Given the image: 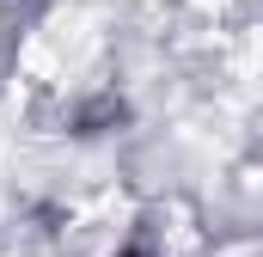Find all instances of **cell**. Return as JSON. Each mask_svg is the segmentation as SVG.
I'll return each instance as SVG.
<instances>
[{
    "mask_svg": "<svg viewBox=\"0 0 263 257\" xmlns=\"http://www.w3.org/2000/svg\"><path fill=\"white\" fill-rule=\"evenodd\" d=\"M123 257H135V251H123Z\"/></svg>",
    "mask_w": 263,
    "mask_h": 257,
    "instance_id": "6da1fadb",
    "label": "cell"
}]
</instances>
